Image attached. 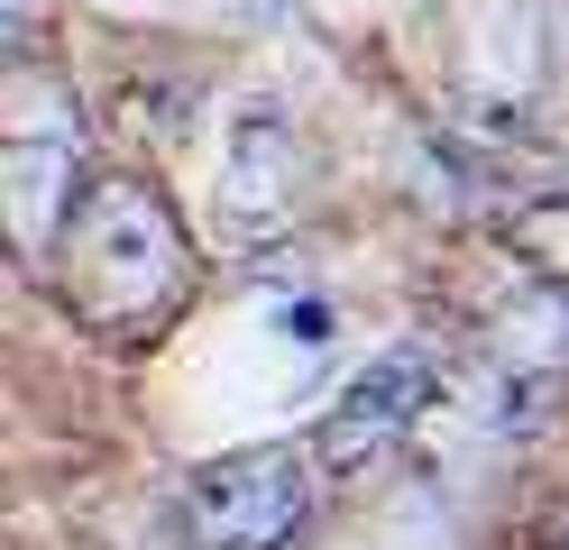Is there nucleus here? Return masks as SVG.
Wrapping results in <instances>:
<instances>
[{"label": "nucleus", "instance_id": "nucleus-2", "mask_svg": "<svg viewBox=\"0 0 569 550\" xmlns=\"http://www.w3.org/2000/svg\"><path fill=\"white\" fill-rule=\"evenodd\" d=\"M322 450H230L184 487V541L193 550H284L312 523V487H322Z\"/></svg>", "mask_w": 569, "mask_h": 550}, {"label": "nucleus", "instance_id": "nucleus-1", "mask_svg": "<svg viewBox=\"0 0 569 550\" xmlns=\"http://www.w3.org/2000/svg\"><path fill=\"white\" fill-rule=\"evenodd\" d=\"M184 276H193V257H184V230H174L157 183L101 174V183H83L64 202V220H56V293L101 340L157 330L184 303Z\"/></svg>", "mask_w": 569, "mask_h": 550}, {"label": "nucleus", "instance_id": "nucleus-4", "mask_svg": "<svg viewBox=\"0 0 569 550\" xmlns=\"http://www.w3.org/2000/svg\"><path fill=\"white\" fill-rule=\"evenodd\" d=\"M230 174H239V220H276L295 202V147H284L276 120H248L230 138Z\"/></svg>", "mask_w": 569, "mask_h": 550}, {"label": "nucleus", "instance_id": "nucleus-5", "mask_svg": "<svg viewBox=\"0 0 569 550\" xmlns=\"http://www.w3.org/2000/svg\"><path fill=\"white\" fill-rule=\"evenodd\" d=\"M515 239H523V257H532V267L569 276V183H560V193H542V202H523V211H515Z\"/></svg>", "mask_w": 569, "mask_h": 550}, {"label": "nucleus", "instance_id": "nucleus-3", "mask_svg": "<svg viewBox=\"0 0 569 550\" xmlns=\"http://www.w3.org/2000/svg\"><path fill=\"white\" fill-rule=\"evenodd\" d=\"M432 386H441V367H432V349H377L359 377H349V394L331 403V422H322V468H368V459H386L396 440L432 413Z\"/></svg>", "mask_w": 569, "mask_h": 550}]
</instances>
